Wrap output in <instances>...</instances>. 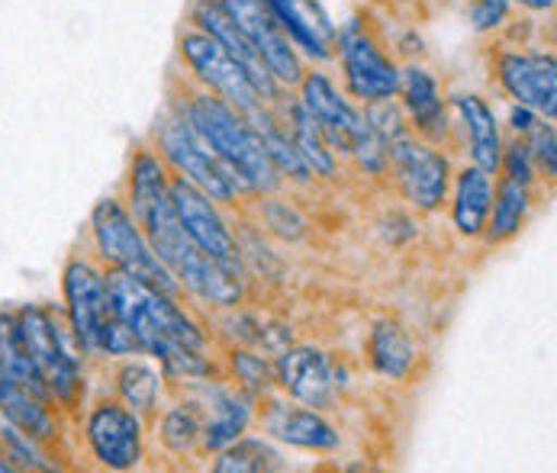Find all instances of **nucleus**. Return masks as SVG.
Returning <instances> with one entry per match:
<instances>
[{
	"label": "nucleus",
	"mask_w": 557,
	"mask_h": 473,
	"mask_svg": "<svg viewBox=\"0 0 557 473\" xmlns=\"http://www.w3.org/2000/svg\"><path fill=\"white\" fill-rule=\"evenodd\" d=\"M129 194H133V220L139 223L143 236L149 238L156 258L174 274V281L207 303H216V307L239 303L242 277L226 271L220 261H213L184 233L168 197L164 164L152 152H139L133 161Z\"/></svg>",
	"instance_id": "obj_1"
},
{
	"label": "nucleus",
	"mask_w": 557,
	"mask_h": 473,
	"mask_svg": "<svg viewBox=\"0 0 557 473\" xmlns=\"http://www.w3.org/2000/svg\"><path fill=\"white\" fill-rule=\"evenodd\" d=\"M103 284H107L110 315L133 332L139 351L156 354L164 364V371L174 377L181 374L200 377L210 371V364L200 358L203 351L200 328L174 307L168 294L116 267L103 274Z\"/></svg>",
	"instance_id": "obj_2"
},
{
	"label": "nucleus",
	"mask_w": 557,
	"mask_h": 473,
	"mask_svg": "<svg viewBox=\"0 0 557 473\" xmlns=\"http://www.w3.org/2000/svg\"><path fill=\"white\" fill-rule=\"evenodd\" d=\"M187 123L200 133V139L216 152V158L233 171L239 190H274L277 187V167L258 142L255 129L245 123V116L236 113L220 97H194L187 103Z\"/></svg>",
	"instance_id": "obj_3"
},
{
	"label": "nucleus",
	"mask_w": 557,
	"mask_h": 473,
	"mask_svg": "<svg viewBox=\"0 0 557 473\" xmlns=\"http://www.w3.org/2000/svg\"><path fill=\"white\" fill-rule=\"evenodd\" d=\"M90 226H94V241L103 261H110L116 271L133 274L136 281L156 287L161 294L174 297L177 294V281L174 274L161 264L149 245V238L143 236L139 223L126 213L123 203L116 200H100L90 213Z\"/></svg>",
	"instance_id": "obj_4"
},
{
	"label": "nucleus",
	"mask_w": 557,
	"mask_h": 473,
	"mask_svg": "<svg viewBox=\"0 0 557 473\" xmlns=\"http://www.w3.org/2000/svg\"><path fill=\"white\" fill-rule=\"evenodd\" d=\"M13 325H16V338L23 351L42 374L49 396L72 402L81 387L78 358L69 351V341L62 328L55 325V319L39 307H23L20 313H13Z\"/></svg>",
	"instance_id": "obj_5"
},
{
	"label": "nucleus",
	"mask_w": 557,
	"mask_h": 473,
	"mask_svg": "<svg viewBox=\"0 0 557 473\" xmlns=\"http://www.w3.org/2000/svg\"><path fill=\"white\" fill-rule=\"evenodd\" d=\"M159 146L164 158L177 167V174L187 177L194 187H200L210 200L236 197L239 184H236L233 171L200 139V133L187 123V116H171L161 123Z\"/></svg>",
	"instance_id": "obj_6"
},
{
	"label": "nucleus",
	"mask_w": 557,
	"mask_h": 473,
	"mask_svg": "<svg viewBox=\"0 0 557 473\" xmlns=\"http://www.w3.org/2000/svg\"><path fill=\"white\" fill-rule=\"evenodd\" d=\"M181 55L187 59L194 75L203 80L220 100H226L236 113L251 116L261 107V97L251 87L248 75L239 69V62L203 29H190L181 36Z\"/></svg>",
	"instance_id": "obj_7"
},
{
	"label": "nucleus",
	"mask_w": 557,
	"mask_h": 473,
	"mask_svg": "<svg viewBox=\"0 0 557 473\" xmlns=\"http://www.w3.org/2000/svg\"><path fill=\"white\" fill-rule=\"evenodd\" d=\"M168 197H171V207L184 226V233L194 238L213 261H220L226 271H233L236 277H242V251L236 245L233 233L226 229L223 216L216 213V207L210 203V197L194 187L187 177H174L168 181Z\"/></svg>",
	"instance_id": "obj_8"
},
{
	"label": "nucleus",
	"mask_w": 557,
	"mask_h": 473,
	"mask_svg": "<svg viewBox=\"0 0 557 473\" xmlns=\"http://www.w3.org/2000/svg\"><path fill=\"white\" fill-rule=\"evenodd\" d=\"M338 52H342V69L348 90L358 100L377 103V100H394L399 94V72L397 65L377 49V42L351 20L338 33Z\"/></svg>",
	"instance_id": "obj_9"
},
{
	"label": "nucleus",
	"mask_w": 557,
	"mask_h": 473,
	"mask_svg": "<svg viewBox=\"0 0 557 473\" xmlns=\"http://www.w3.org/2000/svg\"><path fill=\"white\" fill-rule=\"evenodd\" d=\"M220 7L233 16V23L258 49V55L264 59V65L271 69L277 84H300L304 65H300L287 33L281 29V23L261 0H220Z\"/></svg>",
	"instance_id": "obj_10"
},
{
	"label": "nucleus",
	"mask_w": 557,
	"mask_h": 473,
	"mask_svg": "<svg viewBox=\"0 0 557 473\" xmlns=\"http://www.w3.org/2000/svg\"><path fill=\"white\" fill-rule=\"evenodd\" d=\"M87 445L107 471H133L143 458V425L129 406L100 402L87 415Z\"/></svg>",
	"instance_id": "obj_11"
},
{
	"label": "nucleus",
	"mask_w": 557,
	"mask_h": 473,
	"mask_svg": "<svg viewBox=\"0 0 557 473\" xmlns=\"http://www.w3.org/2000/svg\"><path fill=\"white\" fill-rule=\"evenodd\" d=\"M387 158L394 161L399 190L419 207L435 210L445 203L448 194V158L435 152L432 146L416 142L409 133H403L397 142L387 146Z\"/></svg>",
	"instance_id": "obj_12"
},
{
	"label": "nucleus",
	"mask_w": 557,
	"mask_h": 473,
	"mask_svg": "<svg viewBox=\"0 0 557 473\" xmlns=\"http://www.w3.org/2000/svg\"><path fill=\"white\" fill-rule=\"evenodd\" d=\"M62 281H65V303H69L75 341L81 345V351H100V332L103 322L110 319L103 274L87 261H72Z\"/></svg>",
	"instance_id": "obj_13"
},
{
	"label": "nucleus",
	"mask_w": 557,
	"mask_h": 473,
	"mask_svg": "<svg viewBox=\"0 0 557 473\" xmlns=\"http://www.w3.org/2000/svg\"><path fill=\"white\" fill-rule=\"evenodd\" d=\"M194 23H197L207 36H213V39L239 62V69L248 75L251 87L258 90L261 100H277V94H281L277 78H274L271 69L264 65V59L258 55V49L248 42V36L233 23V16L220 7V0H200V3L194 7Z\"/></svg>",
	"instance_id": "obj_14"
},
{
	"label": "nucleus",
	"mask_w": 557,
	"mask_h": 473,
	"mask_svg": "<svg viewBox=\"0 0 557 473\" xmlns=\"http://www.w3.org/2000/svg\"><path fill=\"white\" fill-rule=\"evenodd\" d=\"M499 80L503 87L529 110L555 120L557 116V65L555 55H525L506 52L499 55Z\"/></svg>",
	"instance_id": "obj_15"
},
{
	"label": "nucleus",
	"mask_w": 557,
	"mask_h": 473,
	"mask_svg": "<svg viewBox=\"0 0 557 473\" xmlns=\"http://www.w3.org/2000/svg\"><path fill=\"white\" fill-rule=\"evenodd\" d=\"M300 87H304L300 103H304V107L310 110V116L317 120V126L322 129L329 149H332V152L351 155V146H355L358 129L364 126V116L355 113V110L342 100V94L332 87V80L325 78V75H307V78H300Z\"/></svg>",
	"instance_id": "obj_16"
},
{
	"label": "nucleus",
	"mask_w": 557,
	"mask_h": 473,
	"mask_svg": "<svg viewBox=\"0 0 557 473\" xmlns=\"http://www.w3.org/2000/svg\"><path fill=\"white\" fill-rule=\"evenodd\" d=\"M274 377L297 402H304L310 409H322L335 394V377H332L329 358L319 348H310V345L284 348L277 354Z\"/></svg>",
	"instance_id": "obj_17"
},
{
	"label": "nucleus",
	"mask_w": 557,
	"mask_h": 473,
	"mask_svg": "<svg viewBox=\"0 0 557 473\" xmlns=\"http://www.w3.org/2000/svg\"><path fill=\"white\" fill-rule=\"evenodd\" d=\"M264 432L274 435L277 441H287V445L304 448V451H335L338 448L335 428L319 412H313L310 406L307 409L271 406L268 415H264Z\"/></svg>",
	"instance_id": "obj_18"
},
{
	"label": "nucleus",
	"mask_w": 557,
	"mask_h": 473,
	"mask_svg": "<svg viewBox=\"0 0 557 473\" xmlns=\"http://www.w3.org/2000/svg\"><path fill=\"white\" fill-rule=\"evenodd\" d=\"M399 90H403V100H406V110H409L416 129L429 139H442L448 126H445V107H442V97H438L432 75L422 69H409L399 75Z\"/></svg>",
	"instance_id": "obj_19"
},
{
	"label": "nucleus",
	"mask_w": 557,
	"mask_h": 473,
	"mask_svg": "<svg viewBox=\"0 0 557 473\" xmlns=\"http://www.w3.org/2000/svg\"><path fill=\"white\" fill-rule=\"evenodd\" d=\"M493 203V177L486 171L465 167L455 184V226L461 236H480Z\"/></svg>",
	"instance_id": "obj_20"
},
{
	"label": "nucleus",
	"mask_w": 557,
	"mask_h": 473,
	"mask_svg": "<svg viewBox=\"0 0 557 473\" xmlns=\"http://www.w3.org/2000/svg\"><path fill=\"white\" fill-rule=\"evenodd\" d=\"M455 107L465 116V126H468V136H471L474 164H478L480 171H486V174H496L499 171V158H503V142H499V126H496L493 110L474 94L458 97Z\"/></svg>",
	"instance_id": "obj_21"
},
{
	"label": "nucleus",
	"mask_w": 557,
	"mask_h": 473,
	"mask_svg": "<svg viewBox=\"0 0 557 473\" xmlns=\"http://www.w3.org/2000/svg\"><path fill=\"white\" fill-rule=\"evenodd\" d=\"M0 412L13 428H20L36 441H49L55 435V419L46 409V399L16 387L13 381L0 390Z\"/></svg>",
	"instance_id": "obj_22"
},
{
	"label": "nucleus",
	"mask_w": 557,
	"mask_h": 473,
	"mask_svg": "<svg viewBox=\"0 0 557 473\" xmlns=\"http://www.w3.org/2000/svg\"><path fill=\"white\" fill-rule=\"evenodd\" d=\"M368 351H371V364L377 374L391 377V381H403L416 361V348L409 341V335L399 328L397 322L384 319L374 325L371 332V341H368Z\"/></svg>",
	"instance_id": "obj_23"
},
{
	"label": "nucleus",
	"mask_w": 557,
	"mask_h": 473,
	"mask_svg": "<svg viewBox=\"0 0 557 473\" xmlns=\"http://www.w3.org/2000/svg\"><path fill=\"white\" fill-rule=\"evenodd\" d=\"M251 419V409L239 394H226L216 390L210 399V415H207V428L200 432V441L207 451H223L230 441H236L245 425Z\"/></svg>",
	"instance_id": "obj_24"
},
{
	"label": "nucleus",
	"mask_w": 557,
	"mask_h": 473,
	"mask_svg": "<svg viewBox=\"0 0 557 473\" xmlns=\"http://www.w3.org/2000/svg\"><path fill=\"white\" fill-rule=\"evenodd\" d=\"M490 213H493V216H486L490 226H483L490 241H503V238L516 236L522 220H525V213H529V184L503 177L499 187L493 190Z\"/></svg>",
	"instance_id": "obj_25"
},
{
	"label": "nucleus",
	"mask_w": 557,
	"mask_h": 473,
	"mask_svg": "<svg viewBox=\"0 0 557 473\" xmlns=\"http://www.w3.org/2000/svg\"><path fill=\"white\" fill-rule=\"evenodd\" d=\"M290 142H294L297 155L304 158V164L310 167V174L329 177L335 171V152L329 149L322 129L304 103H294V110H290Z\"/></svg>",
	"instance_id": "obj_26"
},
{
	"label": "nucleus",
	"mask_w": 557,
	"mask_h": 473,
	"mask_svg": "<svg viewBox=\"0 0 557 473\" xmlns=\"http://www.w3.org/2000/svg\"><path fill=\"white\" fill-rule=\"evenodd\" d=\"M216 473H268V471H284L281 455L261 441V438H236L230 441L223 451H216Z\"/></svg>",
	"instance_id": "obj_27"
},
{
	"label": "nucleus",
	"mask_w": 557,
	"mask_h": 473,
	"mask_svg": "<svg viewBox=\"0 0 557 473\" xmlns=\"http://www.w3.org/2000/svg\"><path fill=\"white\" fill-rule=\"evenodd\" d=\"M261 3L274 13V20L281 23L287 39H294L307 55H313L319 62L329 59V46L322 39V26L310 23V16L304 13L300 0H261Z\"/></svg>",
	"instance_id": "obj_28"
},
{
	"label": "nucleus",
	"mask_w": 557,
	"mask_h": 473,
	"mask_svg": "<svg viewBox=\"0 0 557 473\" xmlns=\"http://www.w3.org/2000/svg\"><path fill=\"white\" fill-rule=\"evenodd\" d=\"M159 374L149 368V364H123L120 368V377H116V387L123 402L133 409V412H152L156 409V399H159Z\"/></svg>",
	"instance_id": "obj_29"
},
{
	"label": "nucleus",
	"mask_w": 557,
	"mask_h": 473,
	"mask_svg": "<svg viewBox=\"0 0 557 473\" xmlns=\"http://www.w3.org/2000/svg\"><path fill=\"white\" fill-rule=\"evenodd\" d=\"M0 445H3V461H10L13 471H59V464L42 455L39 441L13 425L0 432Z\"/></svg>",
	"instance_id": "obj_30"
},
{
	"label": "nucleus",
	"mask_w": 557,
	"mask_h": 473,
	"mask_svg": "<svg viewBox=\"0 0 557 473\" xmlns=\"http://www.w3.org/2000/svg\"><path fill=\"white\" fill-rule=\"evenodd\" d=\"M161 435H164V445L171 451H177V455L190 451L197 445V438H200V419H197V412L187 409V406H174L164 415V422H161Z\"/></svg>",
	"instance_id": "obj_31"
},
{
	"label": "nucleus",
	"mask_w": 557,
	"mask_h": 473,
	"mask_svg": "<svg viewBox=\"0 0 557 473\" xmlns=\"http://www.w3.org/2000/svg\"><path fill=\"white\" fill-rule=\"evenodd\" d=\"M529 139H525V149H529V158H532V164H539L548 177H555L557 174V142H555V129L552 126H542V123H535L529 133H525Z\"/></svg>",
	"instance_id": "obj_32"
},
{
	"label": "nucleus",
	"mask_w": 557,
	"mask_h": 473,
	"mask_svg": "<svg viewBox=\"0 0 557 473\" xmlns=\"http://www.w3.org/2000/svg\"><path fill=\"white\" fill-rule=\"evenodd\" d=\"M264 223H268V229H274L277 236L290 238V241L307 236V220L297 210H290L287 203H277V200L264 203Z\"/></svg>",
	"instance_id": "obj_33"
},
{
	"label": "nucleus",
	"mask_w": 557,
	"mask_h": 473,
	"mask_svg": "<svg viewBox=\"0 0 557 473\" xmlns=\"http://www.w3.org/2000/svg\"><path fill=\"white\" fill-rule=\"evenodd\" d=\"M364 120H368V123H371V129L384 139V146L397 142L399 136L406 133V126H403V113H399L391 100H377V103H371V107H368V113H364Z\"/></svg>",
	"instance_id": "obj_34"
},
{
	"label": "nucleus",
	"mask_w": 557,
	"mask_h": 473,
	"mask_svg": "<svg viewBox=\"0 0 557 473\" xmlns=\"http://www.w3.org/2000/svg\"><path fill=\"white\" fill-rule=\"evenodd\" d=\"M233 371H236L242 384H248L251 390H268L274 384V368L264 358L251 354V351H236L233 354Z\"/></svg>",
	"instance_id": "obj_35"
},
{
	"label": "nucleus",
	"mask_w": 557,
	"mask_h": 473,
	"mask_svg": "<svg viewBox=\"0 0 557 473\" xmlns=\"http://www.w3.org/2000/svg\"><path fill=\"white\" fill-rule=\"evenodd\" d=\"M499 167H506V177L519 181V184H532V177H535V164L529 158L525 142H512L499 158Z\"/></svg>",
	"instance_id": "obj_36"
},
{
	"label": "nucleus",
	"mask_w": 557,
	"mask_h": 473,
	"mask_svg": "<svg viewBox=\"0 0 557 473\" xmlns=\"http://www.w3.org/2000/svg\"><path fill=\"white\" fill-rule=\"evenodd\" d=\"M509 16V0H474L471 3V23L478 29H493Z\"/></svg>",
	"instance_id": "obj_37"
},
{
	"label": "nucleus",
	"mask_w": 557,
	"mask_h": 473,
	"mask_svg": "<svg viewBox=\"0 0 557 473\" xmlns=\"http://www.w3.org/2000/svg\"><path fill=\"white\" fill-rule=\"evenodd\" d=\"M509 123H512V129H516L519 136H525V133L539 123V113L529 110V107H522V103H516V107L509 110Z\"/></svg>",
	"instance_id": "obj_38"
},
{
	"label": "nucleus",
	"mask_w": 557,
	"mask_h": 473,
	"mask_svg": "<svg viewBox=\"0 0 557 473\" xmlns=\"http://www.w3.org/2000/svg\"><path fill=\"white\" fill-rule=\"evenodd\" d=\"M529 10H552L555 7V0H522Z\"/></svg>",
	"instance_id": "obj_39"
},
{
	"label": "nucleus",
	"mask_w": 557,
	"mask_h": 473,
	"mask_svg": "<svg viewBox=\"0 0 557 473\" xmlns=\"http://www.w3.org/2000/svg\"><path fill=\"white\" fill-rule=\"evenodd\" d=\"M10 384V374H7V368H3V361H0V390Z\"/></svg>",
	"instance_id": "obj_40"
},
{
	"label": "nucleus",
	"mask_w": 557,
	"mask_h": 473,
	"mask_svg": "<svg viewBox=\"0 0 557 473\" xmlns=\"http://www.w3.org/2000/svg\"><path fill=\"white\" fill-rule=\"evenodd\" d=\"M13 471V468H10V461H3V458H0V473H10Z\"/></svg>",
	"instance_id": "obj_41"
}]
</instances>
